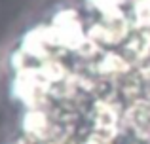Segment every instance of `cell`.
Listing matches in <instances>:
<instances>
[{
    "mask_svg": "<svg viewBox=\"0 0 150 144\" xmlns=\"http://www.w3.org/2000/svg\"><path fill=\"white\" fill-rule=\"evenodd\" d=\"M11 93L13 97L29 108H44L51 95V85L40 74L38 68L15 72V78L11 81Z\"/></svg>",
    "mask_w": 150,
    "mask_h": 144,
    "instance_id": "1",
    "label": "cell"
},
{
    "mask_svg": "<svg viewBox=\"0 0 150 144\" xmlns=\"http://www.w3.org/2000/svg\"><path fill=\"white\" fill-rule=\"evenodd\" d=\"M51 29H53L55 36H57L59 48L65 51H74L82 48L86 40H88V30L84 29L82 17L74 8H63L51 19Z\"/></svg>",
    "mask_w": 150,
    "mask_h": 144,
    "instance_id": "2",
    "label": "cell"
},
{
    "mask_svg": "<svg viewBox=\"0 0 150 144\" xmlns=\"http://www.w3.org/2000/svg\"><path fill=\"white\" fill-rule=\"evenodd\" d=\"M129 32H131V19L124 11L101 15L99 21H95L88 29V36L101 48L118 46L122 42H127Z\"/></svg>",
    "mask_w": 150,
    "mask_h": 144,
    "instance_id": "3",
    "label": "cell"
},
{
    "mask_svg": "<svg viewBox=\"0 0 150 144\" xmlns=\"http://www.w3.org/2000/svg\"><path fill=\"white\" fill-rule=\"evenodd\" d=\"M91 119L93 133L112 140L120 133V122H124V116H120V110L112 103V99H95L91 108Z\"/></svg>",
    "mask_w": 150,
    "mask_h": 144,
    "instance_id": "4",
    "label": "cell"
},
{
    "mask_svg": "<svg viewBox=\"0 0 150 144\" xmlns=\"http://www.w3.org/2000/svg\"><path fill=\"white\" fill-rule=\"evenodd\" d=\"M21 129L29 140L38 144L51 140L55 135V125L44 108H29L21 118Z\"/></svg>",
    "mask_w": 150,
    "mask_h": 144,
    "instance_id": "5",
    "label": "cell"
},
{
    "mask_svg": "<svg viewBox=\"0 0 150 144\" xmlns=\"http://www.w3.org/2000/svg\"><path fill=\"white\" fill-rule=\"evenodd\" d=\"M133 65L127 61V57L116 51H106L101 57H97L95 63V74L99 78L114 80V78H124L129 76Z\"/></svg>",
    "mask_w": 150,
    "mask_h": 144,
    "instance_id": "6",
    "label": "cell"
},
{
    "mask_svg": "<svg viewBox=\"0 0 150 144\" xmlns=\"http://www.w3.org/2000/svg\"><path fill=\"white\" fill-rule=\"evenodd\" d=\"M127 0H86L89 10L97 11L99 15H108V13H116V11H124L122 6Z\"/></svg>",
    "mask_w": 150,
    "mask_h": 144,
    "instance_id": "7",
    "label": "cell"
},
{
    "mask_svg": "<svg viewBox=\"0 0 150 144\" xmlns=\"http://www.w3.org/2000/svg\"><path fill=\"white\" fill-rule=\"evenodd\" d=\"M80 144H112V140H110V138L101 137V135H97V133H91L89 137H86Z\"/></svg>",
    "mask_w": 150,
    "mask_h": 144,
    "instance_id": "8",
    "label": "cell"
},
{
    "mask_svg": "<svg viewBox=\"0 0 150 144\" xmlns=\"http://www.w3.org/2000/svg\"><path fill=\"white\" fill-rule=\"evenodd\" d=\"M8 144H34V142L25 137V138H17V140H13V142H8Z\"/></svg>",
    "mask_w": 150,
    "mask_h": 144,
    "instance_id": "9",
    "label": "cell"
}]
</instances>
